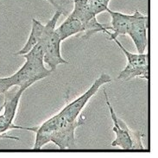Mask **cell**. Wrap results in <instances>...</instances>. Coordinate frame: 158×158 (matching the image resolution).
Segmentation results:
<instances>
[{
	"mask_svg": "<svg viewBox=\"0 0 158 158\" xmlns=\"http://www.w3.org/2000/svg\"><path fill=\"white\" fill-rule=\"evenodd\" d=\"M85 122V117L81 113L79 118L73 122L69 123L50 133L48 141L55 143L60 150L73 149L75 147V131L78 127L84 124Z\"/></svg>",
	"mask_w": 158,
	"mask_h": 158,
	"instance_id": "6",
	"label": "cell"
},
{
	"mask_svg": "<svg viewBox=\"0 0 158 158\" xmlns=\"http://www.w3.org/2000/svg\"><path fill=\"white\" fill-rule=\"evenodd\" d=\"M62 12L56 10L54 16L44 25L43 37L39 43L43 48V61L49 67V69L55 71L60 64H68L69 62L63 59L60 54L61 40L56 32V26Z\"/></svg>",
	"mask_w": 158,
	"mask_h": 158,
	"instance_id": "3",
	"label": "cell"
},
{
	"mask_svg": "<svg viewBox=\"0 0 158 158\" xmlns=\"http://www.w3.org/2000/svg\"><path fill=\"white\" fill-rule=\"evenodd\" d=\"M84 29L85 24L79 18L69 14L66 20L57 29H56V32L62 42L73 35H76L80 32H84Z\"/></svg>",
	"mask_w": 158,
	"mask_h": 158,
	"instance_id": "11",
	"label": "cell"
},
{
	"mask_svg": "<svg viewBox=\"0 0 158 158\" xmlns=\"http://www.w3.org/2000/svg\"><path fill=\"white\" fill-rule=\"evenodd\" d=\"M109 3L110 0H73V11L70 15L79 18L85 25L93 17L106 11Z\"/></svg>",
	"mask_w": 158,
	"mask_h": 158,
	"instance_id": "7",
	"label": "cell"
},
{
	"mask_svg": "<svg viewBox=\"0 0 158 158\" xmlns=\"http://www.w3.org/2000/svg\"><path fill=\"white\" fill-rule=\"evenodd\" d=\"M148 17L136 10L132 14L131 25L128 35L132 39L139 54L144 53L148 46Z\"/></svg>",
	"mask_w": 158,
	"mask_h": 158,
	"instance_id": "8",
	"label": "cell"
},
{
	"mask_svg": "<svg viewBox=\"0 0 158 158\" xmlns=\"http://www.w3.org/2000/svg\"><path fill=\"white\" fill-rule=\"evenodd\" d=\"M127 59V65L118 74V80L122 81H131L134 78H149V59L148 54H134L128 51L118 39H113Z\"/></svg>",
	"mask_w": 158,
	"mask_h": 158,
	"instance_id": "5",
	"label": "cell"
},
{
	"mask_svg": "<svg viewBox=\"0 0 158 158\" xmlns=\"http://www.w3.org/2000/svg\"><path fill=\"white\" fill-rule=\"evenodd\" d=\"M47 1L48 3H50L55 8L57 9V10H60V11H61L62 14H63L64 9H63L62 6H63V4H64L63 1H65V0H47Z\"/></svg>",
	"mask_w": 158,
	"mask_h": 158,
	"instance_id": "15",
	"label": "cell"
},
{
	"mask_svg": "<svg viewBox=\"0 0 158 158\" xmlns=\"http://www.w3.org/2000/svg\"><path fill=\"white\" fill-rule=\"evenodd\" d=\"M18 88L10 90L9 89L4 94V102L3 105V110L4 113L3 115L5 118V119L13 123L15 119V117L17 115V108L19 105V101L22 97V94L28 88L25 86H17Z\"/></svg>",
	"mask_w": 158,
	"mask_h": 158,
	"instance_id": "10",
	"label": "cell"
},
{
	"mask_svg": "<svg viewBox=\"0 0 158 158\" xmlns=\"http://www.w3.org/2000/svg\"><path fill=\"white\" fill-rule=\"evenodd\" d=\"M14 87L11 77L0 78V94H4L9 89Z\"/></svg>",
	"mask_w": 158,
	"mask_h": 158,
	"instance_id": "14",
	"label": "cell"
},
{
	"mask_svg": "<svg viewBox=\"0 0 158 158\" xmlns=\"http://www.w3.org/2000/svg\"><path fill=\"white\" fill-rule=\"evenodd\" d=\"M3 111V106H0V113H1V111Z\"/></svg>",
	"mask_w": 158,
	"mask_h": 158,
	"instance_id": "16",
	"label": "cell"
},
{
	"mask_svg": "<svg viewBox=\"0 0 158 158\" xmlns=\"http://www.w3.org/2000/svg\"><path fill=\"white\" fill-rule=\"evenodd\" d=\"M43 31H44V25L39 21H37L36 19L33 18L32 19V28H31V31H30V35L28 38V41L21 50L15 53V55L23 56L26 53H28L32 48L35 46L41 41V39L43 37Z\"/></svg>",
	"mask_w": 158,
	"mask_h": 158,
	"instance_id": "12",
	"label": "cell"
},
{
	"mask_svg": "<svg viewBox=\"0 0 158 158\" xmlns=\"http://www.w3.org/2000/svg\"><path fill=\"white\" fill-rule=\"evenodd\" d=\"M109 26L107 24H103L98 23L96 17H93L89 21L85 23V30H84V35L81 36V38L84 40L89 39L92 35L98 32H103L106 34L107 31H109Z\"/></svg>",
	"mask_w": 158,
	"mask_h": 158,
	"instance_id": "13",
	"label": "cell"
},
{
	"mask_svg": "<svg viewBox=\"0 0 158 158\" xmlns=\"http://www.w3.org/2000/svg\"><path fill=\"white\" fill-rule=\"evenodd\" d=\"M106 11L110 14L111 18V26H109L110 30L106 33L109 35V40L112 41L113 39L118 38L119 35H128L131 25L132 15L113 11L109 8H107Z\"/></svg>",
	"mask_w": 158,
	"mask_h": 158,
	"instance_id": "9",
	"label": "cell"
},
{
	"mask_svg": "<svg viewBox=\"0 0 158 158\" xmlns=\"http://www.w3.org/2000/svg\"><path fill=\"white\" fill-rule=\"evenodd\" d=\"M43 55V46L40 43L32 48L28 53L23 55L26 59L25 63L17 73L10 76L14 86H25L29 88L36 81L51 74L53 71L45 68Z\"/></svg>",
	"mask_w": 158,
	"mask_h": 158,
	"instance_id": "1",
	"label": "cell"
},
{
	"mask_svg": "<svg viewBox=\"0 0 158 158\" xmlns=\"http://www.w3.org/2000/svg\"><path fill=\"white\" fill-rule=\"evenodd\" d=\"M104 94L107 106L110 111L111 120L113 122L112 131L116 135V138L111 143V146H118L125 151H147L142 143V139L144 137V134H142L139 131H133L129 128L124 120L117 116L110 103L106 91L105 89Z\"/></svg>",
	"mask_w": 158,
	"mask_h": 158,
	"instance_id": "2",
	"label": "cell"
},
{
	"mask_svg": "<svg viewBox=\"0 0 158 158\" xmlns=\"http://www.w3.org/2000/svg\"><path fill=\"white\" fill-rule=\"evenodd\" d=\"M111 81V78L108 73H101L100 76L94 81L93 85L90 86L86 92H85L77 98H75L72 102L69 103L61 111L56 114V118H58V119L60 120L62 125H66L69 123L73 122L81 115V111L89 101L90 98L98 92V89L103 85L106 83H110Z\"/></svg>",
	"mask_w": 158,
	"mask_h": 158,
	"instance_id": "4",
	"label": "cell"
}]
</instances>
